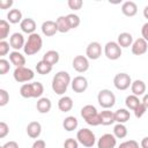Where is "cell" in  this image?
<instances>
[{
	"instance_id": "obj_43",
	"label": "cell",
	"mask_w": 148,
	"mask_h": 148,
	"mask_svg": "<svg viewBox=\"0 0 148 148\" xmlns=\"http://www.w3.org/2000/svg\"><path fill=\"white\" fill-rule=\"evenodd\" d=\"M86 123H87L88 125H91V126H98V125H101L99 113H98V114H96V116H94V117H91L90 119L86 120Z\"/></svg>"
},
{
	"instance_id": "obj_36",
	"label": "cell",
	"mask_w": 148,
	"mask_h": 148,
	"mask_svg": "<svg viewBox=\"0 0 148 148\" xmlns=\"http://www.w3.org/2000/svg\"><path fill=\"white\" fill-rule=\"evenodd\" d=\"M10 68V65H9V61L1 58L0 59V75H5Z\"/></svg>"
},
{
	"instance_id": "obj_27",
	"label": "cell",
	"mask_w": 148,
	"mask_h": 148,
	"mask_svg": "<svg viewBox=\"0 0 148 148\" xmlns=\"http://www.w3.org/2000/svg\"><path fill=\"white\" fill-rule=\"evenodd\" d=\"M96 114H98L97 109H96L94 105H91V104L84 105V106L81 109V117H82L84 120H88V119H90L91 117H94V116H96Z\"/></svg>"
},
{
	"instance_id": "obj_11",
	"label": "cell",
	"mask_w": 148,
	"mask_h": 148,
	"mask_svg": "<svg viewBox=\"0 0 148 148\" xmlns=\"http://www.w3.org/2000/svg\"><path fill=\"white\" fill-rule=\"evenodd\" d=\"M86 54L91 60L98 59L102 56V45L98 42H91V43H89V45L87 46V50H86Z\"/></svg>"
},
{
	"instance_id": "obj_4",
	"label": "cell",
	"mask_w": 148,
	"mask_h": 148,
	"mask_svg": "<svg viewBox=\"0 0 148 148\" xmlns=\"http://www.w3.org/2000/svg\"><path fill=\"white\" fill-rule=\"evenodd\" d=\"M76 140L81 145H83L84 147H87V148L92 147L95 145V142H96L95 134L89 128H81V130H79L77 133H76Z\"/></svg>"
},
{
	"instance_id": "obj_41",
	"label": "cell",
	"mask_w": 148,
	"mask_h": 148,
	"mask_svg": "<svg viewBox=\"0 0 148 148\" xmlns=\"http://www.w3.org/2000/svg\"><path fill=\"white\" fill-rule=\"evenodd\" d=\"M146 111H147V108H146L145 104L141 102V103L135 108V110H134V114H135L136 118H141V117L146 113Z\"/></svg>"
},
{
	"instance_id": "obj_39",
	"label": "cell",
	"mask_w": 148,
	"mask_h": 148,
	"mask_svg": "<svg viewBox=\"0 0 148 148\" xmlns=\"http://www.w3.org/2000/svg\"><path fill=\"white\" fill-rule=\"evenodd\" d=\"M118 148H140V147L135 140H127V141L121 142Z\"/></svg>"
},
{
	"instance_id": "obj_19",
	"label": "cell",
	"mask_w": 148,
	"mask_h": 148,
	"mask_svg": "<svg viewBox=\"0 0 148 148\" xmlns=\"http://www.w3.org/2000/svg\"><path fill=\"white\" fill-rule=\"evenodd\" d=\"M9 60L15 67H23L25 65V58L18 51H13L9 53Z\"/></svg>"
},
{
	"instance_id": "obj_30",
	"label": "cell",
	"mask_w": 148,
	"mask_h": 148,
	"mask_svg": "<svg viewBox=\"0 0 148 148\" xmlns=\"http://www.w3.org/2000/svg\"><path fill=\"white\" fill-rule=\"evenodd\" d=\"M7 18L9 23L16 24V23H21L22 22V13L20 9H10L7 14Z\"/></svg>"
},
{
	"instance_id": "obj_17",
	"label": "cell",
	"mask_w": 148,
	"mask_h": 148,
	"mask_svg": "<svg viewBox=\"0 0 148 148\" xmlns=\"http://www.w3.org/2000/svg\"><path fill=\"white\" fill-rule=\"evenodd\" d=\"M20 28L23 32L25 34H35V30H36V22L31 18V17H27V18H23L22 22L20 23Z\"/></svg>"
},
{
	"instance_id": "obj_42",
	"label": "cell",
	"mask_w": 148,
	"mask_h": 148,
	"mask_svg": "<svg viewBox=\"0 0 148 148\" xmlns=\"http://www.w3.org/2000/svg\"><path fill=\"white\" fill-rule=\"evenodd\" d=\"M10 44L8 43V42H6V40H0V56L1 57H3V56H6L8 52H9V46Z\"/></svg>"
},
{
	"instance_id": "obj_12",
	"label": "cell",
	"mask_w": 148,
	"mask_h": 148,
	"mask_svg": "<svg viewBox=\"0 0 148 148\" xmlns=\"http://www.w3.org/2000/svg\"><path fill=\"white\" fill-rule=\"evenodd\" d=\"M71 84H72L73 91L81 94V92H84V91L87 90V88H88V80H87L84 76L79 75V76H75V77L72 80Z\"/></svg>"
},
{
	"instance_id": "obj_50",
	"label": "cell",
	"mask_w": 148,
	"mask_h": 148,
	"mask_svg": "<svg viewBox=\"0 0 148 148\" xmlns=\"http://www.w3.org/2000/svg\"><path fill=\"white\" fill-rule=\"evenodd\" d=\"M142 103L145 104V106L148 109V94L143 95V98H142Z\"/></svg>"
},
{
	"instance_id": "obj_13",
	"label": "cell",
	"mask_w": 148,
	"mask_h": 148,
	"mask_svg": "<svg viewBox=\"0 0 148 148\" xmlns=\"http://www.w3.org/2000/svg\"><path fill=\"white\" fill-rule=\"evenodd\" d=\"M148 50V43L141 37L133 42L132 44V53L135 56H142Z\"/></svg>"
},
{
	"instance_id": "obj_31",
	"label": "cell",
	"mask_w": 148,
	"mask_h": 148,
	"mask_svg": "<svg viewBox=\"0 0 148 148\" xmlns=\"http://www.w3.org/2000/svg\"><path fill=\"white\" fill-rule=\"evenodd\" d=\"M36 71L38 74L40 75H45V74H49L51 71H52V66L46 64L44 60H40L36 64Z\"/></svg>"
},
{
	"instance_id": "obj_33",
	"label": "cell",
	"mask_w": 148,
	"mask_h": 148,
	"mask_svg": "<svg viewBox=\"0 0 148 148\" xmlns=\"http://www.w3.org/2000/svg\"><path fill=\"white\" fill-rule=\"evenodd\" d=\"M113 135L117 139H124L127 135V128L124 124H117L113 127Z\"/></svg>"
},
{
	"instance_id": "obj_25",
	"label": "cell",
	"mask_w": 148,
	"mask_h": 148,
	"mask_svg": "<svg viewBox=\"0 0 148 148\" xmlns=\"http://www.w3.org/2000/svg\"><path fill=\"white\" fill-rule=\"evenodd\" d=\"M130 118H131V113L126 109H118L114 112V120L118 124H125L126 121L130 120Z\"/></svg>"
},
{
	"instance_id": "obj_7",
	"label": "cell",
	"mask_w": 148,
	"mask_h": 148,
	"mask_svg": "<svg viewBox=\"0 0 148 148\" xmlns=\"http://www.w3.org/2000/svg\"><path fill=\"white\" fill-rule=\"evenodd\" d=\"M105 57L110 60H117L121 56V47L117 42H108L104 46Z\"/></svg>"
},
{
	"instance_id": "obj_15",
	"label": "cell",
	"mask_w": 148,
	"mask_h": 148,
	"mask_svg": "<svg viewBox=\"0 0 148 148\" xmlns=\"http://www.w3.org/2000/svg\"><path fill=\"white\" fill-rule=\"evenodd\" d=\"M9 44H10V47H13L15 51H18L20 49H23L24 47V37L22 34L20 32H15L10 36L9 38Z\"/></svg>"
},
{
	"instance_id": "obj_34",
	"label": "cell",
	"mask_w": 148,
	"mask_h": 148,
	"mask_svg": "<svg viewBox=\"0 0 148 148\" xmlns=\"http://www.w3.org/2000/svg\"><path fill=\"white\" fill-rule=\"evenodd\" d=\"M9 31H10L9 22H7L6 20H1L0 21V39L5 40L9 35Z\"/></svg>"
},
{
	"instance_id": "obj_22",
	"label": "cell",
	"mask_w": 148,
	"mask_h": 148,
	"mask_svg": "<svg viewBox=\"0 0 148 148\" xmlns=\"http://www.w3.org/2000/svg\"><path fill=\"white\" fill-rule=\"evenodd\" d=\"M58 108L62 112H68L73 108V99L69 96H62L58 101Z\"/></svg>"
},
{
	"instance_id": "obj_46",
	"label": "cell",
	"mask_w": 148,
	"mask_h": 148,
	"mask_svg": "<svg viewBox=\"0 0 148 148\" xmlns=\"http://www.w3.org/2000/svg\"><path fill=\"white\" fill-rule=\"evenodd\" d=\"M141 35H142V38L148 43V22H146L142 28H141Z\"/></svg>"
},
{
	"instance_id": "obj_26",
	"label": "cell",
	"mask_w": 148,
	"mask_h": 148,
	"mask_svg": "<svg viewBox=\"0 0 148 148\" xmlns=\"http://www.w3.org/2000/svg\"><path fill=\"white\" fill-rule=\"evenodd\" d=\"M42 60H44L46 64L53 66V65H56L59 61V53L57 51H54V50H50V51L44 53Z\"/></svg>"
},
{
	"instance_id": "obj_6",
	"label": "cell",
	"mask_w": 148,
	"mask_h": 148,
	"mask_svg": "<svg viewBox=\"0 0 148 148\" xmlns=\"http://www.w3.org/2000/svg\"><path fill=\"white\" fill-rule=\"evenodd\" d=\"M13 76H14V80L16 82H28L30 80L34 79L35 74H34V71L30 69V68H27V67H16L14 73H13Z\"/></svg>"
},
{
	"instance_id": "obj_14",
	"label": "cell",
	"mask_w": 148,
	"mask_h": 148,
	"mask_svg": "<svg viewBox=\"0 0 148 148\" xmlns=\"http://www.w3.org/2000/svg\"><path fill=\"white\" fill-rule=\"evenodd\" d=\"M42 32L43 35H45L46 37H52L54 36L57 32H58V27H57V23L54 21H45L43 22L42 24Z\"/></svg>"
},
{
	"instance_id": "obj_48",
	"label": "cell",
	"mask_w": 148,
	"mask_h": 148,
	"mask_svg": "<svg viewBox=\"0 0 148 148\" xmlns=\"http://www.w3.org/2000/svg\"><path fill=\"white\" fill-rule=\"evenodd\" d=\"M2 147H3V148H18V145H17L16 141H8V142H6Z\"/></svg>"
},
{
	"instance_id": "obj_16",
	"label": "cell",
	"mask_w": 148,
	"mask_h": 148,
	"mask_svg": "<svg viewBox=\"0 0 148 148\" xmlns=\"http://www.w3.org/2000/svg\"><path fill=\"white\" fill-rule=\"evenodd\" d=\"M27 133L31 139H37L42 133V125L38 121H31L27 126Z\"/></svg>"
},
{
	"instance_id": "obj_18",
	"label": "cell",
	"mask_w": 148,
	"mask_h": 148,
	"mask_svg": "<svg viewBox=\"0 0 148 148\" xmlns=\"http://www.w3.org/2000/svg\"><path fill=\"white\" fill-rule=\"evenodd\" d=\"M121 12L125 16L132 17L138 13V6L134 1H126L121 6Z\"/></svg>"
},
{
	"instance_id": "obj_10",
	"label": "cell",
	"mask_w": 148,
	"mask_h": 148,
	"mask_svg": "<svg viewBox=\"0 0 148 148\" xmlns=\"http://www.w3.org/2000/svg\"><path fill=\"white\" fill-rule=\"evenodd\" d=\"M72 66L73 68L79 72V73H84L88 71L89 68V61H88V58L84 57V56H76L74 57L73 61H72Z\"/></svg>"
},
{
	"instance_id": "obj_29",
	"label": "cell",
	"mask_w": 148,
	"mask_h": 148,
	"mask_svg": "<svg viewBox=\"0 0 148 148\" xmlns=\"http://www.w3.org/2000/svg\"><path fill=\"white\" fill-rule=\"evenodd\" d=\"M77 125H79V121H77V119H76L74 116H68V117H66V118L64 119V121H62L64 128H65L66 131H68V132L74 131V130L77 127Z\"/></svg>"
},
{
	"instance_id": "obj_2",
	"label": "cell",
	"mask_w": 148,
	"mask_h": 148,
	"mask_svg": "<svg viewBox=\"0 0 148 148\" xmlns=\"http://www.w3.org/2000/svg\"><path fill=\"white\" fill-rule=\"evenodd\" d=\"M44 92V87L40 82L24 83L20 88V94L24 98H37L40 97Z\"/></svg>"
},
{
	"instance_id": "obj_51",
	"label": "cell",
	"mask_w": 148,
	"mask_h": 148,
	"mask_svg": "<svg viewBox=\"0 0 148 148\" xmlns=\"http://www.w3.org/2000/svg\"><path fill=\"white\" fill-rule=\"evenodd\" d=\"M143 16L148 20V6H146V7H145V9H143Z\"/></svg>"
},
{
	"instance_id": "obj_3",
	"label": "cell",
	"mask_w": 148,
	"mask_h": 148,
	"mask_svg": "<svg viewBox=\"0 0 148 148\" xmlns=\"http://www.w3.org/2000/svg\"><path fill=\"white\" fill-rule=\"evenodd\" d=\"M42 46H43V39H42L40 35L35 32V34L29 35L28 40L24 44L23 51L27 56H32V54H36L37 52H39Z\"/></svg>"
},
{
	"instance_id": "obj_1",
	"label": "cell",
	"mask_w": 148,
	"mask_h": 148,
	"mask_svg": "<svg viewBox=\"0 0 148 148\" xmlns=\"http://www.w3.org/2000/svg\"><path fill=\"white\" fill-rule=\"evenodd\" d=\"M71 83V76L67 72L60 71L52 79V90L57 95H64Z\"/></svg>"
},
{
	"instance_id": "obj_24",
	"label": "cell",
	"mask_w": 148,
	"mask_h": 148,
	"mask_svg": "<svg viewBox=\"0 0 148 148\" xmlns=\"http://www.w3.org/2000/svg\"><path fill=\"white\" fill-rule=\"evenodd\" d=\"M117 43L119 44L120 47H128V46H132L133 44V37L130 32H121L119 34L118 36V40Z\"/></svg>"
},
{
	"instance_id": "obj_45",
	"label": "cell",
	"mask_w": 148,
	"mask_h": 148,
	"mask_svg": "<svg viewBox=\"0 0 148 148\" xmlns=\"http://www.w3.org/2000/svg\"><path fill=\"white\" fill-rule=\"evenodd\" d=\"M31 148H46V143H45L44 140H42V139H37V140L32 143Z\"/></svg>"
},
{
	"instance_id": "obj_49",
	"label": "cell",
	"mask_w": 148,
	"mask_h": 148,
	"mask_svg": "<svg viewBox=\"0 0 148 148\" xmlns=\"http://www.w3.org/2000/svg\"><path fill=\"white\" fill-rule=\"evenodd\" d=\"M141 148H148V136L141 140Z\"/></svg>"
},
{
	"instance_id": "obj_21",
	"label": "cell",
	"mask_w": 148,
	"mask_h": 148,
	"mask_svg": "<svg viewBox=\"0 0 148 148\" xmlns=\"http://www.w3.org/2000/svg\"><path fill=\"white\" fill-rule=\"evenodd\" d=\"M131 90H132V95L139 97L146 92V83L142 80H135L131 84Z\"/></svg>"
},
{
	"instance_id": "obj_9",
	"label": "cell",
	"mask_w": 148,
	"mask_h": 148,
	"mask_svg": "<svg viewBox=\"0 0 148 148\" xmlns=\"http://www.w3.org/2000/svg\"><path fill=\"white\" fill-rule=\"evenodd\" d=\"M116 145H117V138L111 133L103 134L97 141L98 148H114Z\"/></svg>"
},
{
	"instance_id": "obj_47",
	"label": "cell",
	"mask_w": 148,
	"mask_h": 148,
	"mask_svg": "<svg viewBox=\"0 0 148 148\" xmlns=\"http://www.w3.org/2000/svg\"><path fill=\"white\" fill-rule=\"evenodd\" d=\"M12 6H13V1L12 0H1L0 1V8L1 9H8Z\"/></svg>"
},
{
	"instance_id": "obj_20",
	"label": "cell",
	"mask_w": 148,
	"mask_h": 148,
	"mask_svg": "<svg viewBox=\"0 0 148 148\" xmlns=\"http://www.w3.org/2000/svg\"><path fill=\"white\" fill-rule=\"evenodd\" d=\"M36 108H37V111L39 113H47L51 110V108H52V103H51L50 98H47V97H40L37 101Z\"/></svg>"
},
{
	"instance_id": "obj_37",
	"label": "cell",
	"mask_w": 148,
	"mask_h": 148,
	"mask_svg": "<svg viewBox=\"0 0 148 148\" xmlns=\"http://www.w3.org/2000/svg\"><path fill=\"white\" fill-rule=\"evenodd\" d=\"M9 102V94L5 89H0V106H5Z\"/></svg>"
},
{
	"instance_id": "obj_44",
	"label": "cell",
	"mask_w": 148,
	"mask_h": 148,
	"mask_svg": "<svg viewBox=\"0 0 148 148\" xmlns=\"http://www.w3.org/2000/svg\"><path fill=\"white\" fill-rule=\"evenodd\" d=\"M8 132H9L8 125H7L5 121H1V123H0V138H1V139L5 138V136L8 134Z\"/></svg>"
},
{
	"instance_id": "obj_35",
	"label": "cell",
	"mask_w": 148,
	"mask_h": 148,
	"mask_svg": "<svg viewBox=\"0 0 148 148\" xmlns=\"http://www.w3.org/2000/svg\"><path fill=\"white\" fill-rule=\"evenodd\" d=\"M66 16H67V18H68V22H69L71 29H75V28H77V27L80 25L81 20H80V17H79L76 14L71 13V14H68V15H66Z\"/></svg>"
},
{
	"instance_id": "obj_32",
	"label": "cell",
	"mask_w": 148,
	"mask_h": 148,
	"mask_svg": "<svg viewBox=\"0 0 148 148\" xmlns=\"http://www.w3.org/2000/svg\"><path fill=\"white\" fill-rule=\"evenodd\" d=\"M140 103H141V101H140L139 97L135 96V95H130V96H127L126 99H125L126 106H127L130 110H133V111L135 110V108H136Z\"/></svg>"
},
{
	"instance_id": "obj_23",
	"label": "cell",
	"mask_w": 148,
	"mask_h": 148,
	"mask_svg": "<svg viewBox=\"0 0 148 148\" xmlns=\"http://www.w3.org/2000/svg\"><path fill=\"white\" fill-rule=\"evenodd\" d=\"M99 118H101V125H104V126H109L116 121L114 120V112L109 111V110L102 111L99 113Z\"/></svg>"
},
{
	"instance_id": "obj_38",
	"label": "cell",
	"mask_w": 148,
	"mask_h": 148,
	"mask_svg": "<svg viewBox=\"0 0 148 148\" xmlns=\"http://www.w3.org/2000/svg\"><path fill=\"white\" fill-rule=\"evenodd\" d=\"M64 148H79V141L73 138H68L64 142Z\"/></svg>"
},
{
	"instance_id": "obj_40",
	"label": "cell",
	"mask_w": 148,
	"mask_h": 148,
	"mask_svg": "<svg viewBox=\"0 0 148 148\" xmlns=\"http://www.w3.org/2000/svg\"><path fill=\"white\" fill-rule=\"evenodd\" d=\"M67 3H68V7L71 9H73V10H79L83 6L82 0H68Z\"/></svg>"
},
{
	"instance_id": "obj_52",
	"label": "cell",
	"mask_w": 148,
	"mask_h": 148,
	"mask_svg": "<svg viewBox=\"0 0 148 148\" xmlns=\"http://www.w3.org/2000/svg\"><path fill=\"white\" fill-rule=\"evenodd\" d=\"M0 148H3V147H2V146H1V147H0Z\"/></svg>"
},
{
	"instance_id": "obj_8",
	"label": "cell",
	"mask_w": 148,
	"mask_h": 148,
	"mask_svg": "<svg viewBox=\"0 0 148 148\" xmlns=\"http://www.w3.org/2000/svg\"><path fill=\"white\" fill-rule=\"evenodd\" d=\"M113 84L118 90H126L132 84V79L126 73H118L113 79Z\"/></svg>"
},
{
	"instance_id": "obj_5",
	"label": "cell",
	"mask_w": 148,
	"mask_h": 148,
	"mask_svg": "<svg viewBox=\"0 0 148 148\" xmlns=\"http://www.w3.org/2000/svg\"><path fill=\"white\" fill-rule=\"evenodd\" d=\"M98 104L104 109H110L116 104V96L109 89H102L97 95Z\"/></svg>"
},
{
	"instance_id": "obj_28",
	"label": "cell",
	"mask_w": 148,
	"mask_h": 148,
	"mask_svg": "<svg viewBox=\"0 0 148 148\" xmlns=\"http://www.w3.org/2000/svg\"><path fill=\"white\" fill-rule=\"evenodd\" d=\"M57 23V27H58V31L59 32H68L71 30V25H69V22H68V18L67 16H59L56 21Z\"/></svg>"
}]
</instances>
